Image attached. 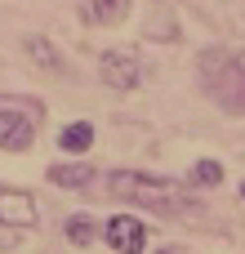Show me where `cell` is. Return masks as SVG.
Listing matches in <instances>:
<instances>
[{
	"mask_svg": "<svg viewBox=\"0 0 245 254\" xmlns=\"http://www.w3.org/2000/svg\"><path fill=\"white\" fill-rule=\"evenodd\" d=\"M107 192L121 196L125 205H138V210H152V214H179L187 210V192L183 183L174 179H156V174H143V170H112L107 174Z\"/></svg>",
	"mask_w": 245,
	"mask_h": 254,
	"instance_id": "obj_1",
	"label": "cell"
},
{
	"mask_svg": "<svg viewBox=\"0 0 245 254\" xmlns=\"http://www.w3.org/2000/svg\"><path fill=\"white\" fill-rule=\"evenodd\" d=\"M98 76H103V85H107L112 94H134V89L143 85V63H138L134 49H103Z\"/></svg>",
	"mask_w": 245,
	"mask_h": 254,
	"instance_id": "obj_2",
	"label": "cell"
},
{
	"mask_svg": "<svg viewBox=\"0 0 245 254\" xmlns=\"http://www.w3.org/2000/svg\"><path fill=\"white\" fill-rule=\"evenodd\" d=\"M36 143V107H0V152H31Z\"/></svg>",
	"mask_w": 245,
	"mask_h": 254,
	"instance_id": "obj_3",
	"label": "cell"
},
{
	"mask_svg": "<svg viewBox=\"0 0 245 254\" xmlns=\"http://www.w3.org/2000/svg\"><path fill=\"white\" fill-rule=\"evenodd\" d=\"M103 241L116 254H143L147 250V223L134 219V214H112L103 223Z\"/></svg>",
	"mask_w": 245,
	"mask_h": 254,
	"instance_id": "obj_4",
	"label": "cell"
},
{
	"mask_svg": "<svg viewBox=\"0 0 245 254\" xmlns=\"http://www.w3.org/2000/svg\"><path fill=\"white\" fill-rule=\"evenodd\" d=\"M40 223V210H36V196L22 192V188H4L0 192V228H36Z\"/></svg>",
	"mask_w": 245,
	"mask_h": 254,
	"instance_id": "obj_5",
	"label": "cell"
},
{
	"mask_svg": "<svg viewBox=\"0 0 245 254\" xmlns=\"http://www.w3.org/2000/svg\"><path fill=\"white\" fill-rule=\"evenodd\" d=\"M45 179L54 183V188H67V192H85L98 174H94V165L89 161H58V165H49L45 170Z\"/></svg>",
	"mask_w": 245,
	"mask_h": 254,
	"instance_id": "obj_6",
	"label": "cell"
},
{
	"mask_svg": "<svg viewBox=\"0 0 245 254\" xmlns=\"http://www.w3.org/2000/svg\"><path fill=\"white\" fill-rule=\"evenodd\" d=\"M94 138H98V129H94L89 121H67V125L58 129V152H62V156H89Z\"/></svg>",
	"mask_w": 245,
	"mask_h": 254,
	"instance_id": "obj_7",
	"label": "cell"
},
{
	"mask_svg": "<svg viewBox=\"0 0 245 254\" xmlns=\"http://www.w3.org/2000/svg\"><path fill=\"white\" fill-rule=\"evenodd\" d=\"M62 237H67V246H76V250H89V246H98L103 241V223L94 219V214H71L67 223H62Z\"/></svg>",
	"mask_w": 245,
	"mask_h": 254,
	"instance_id": "obj_8",
	"label": "cell"
},
{
	"mask_svg": "<svg viewBox=\"0 0 245 254\" xmlns=\"http://www.w3.org/2000/svg\"><path fill=\"white\" fill-rule=\"evenodd\" d=\"M22 49L31 54V63H36L40 71H62V58H58V45H54L49 36H27V40H22Z\"/></svg>",
	"mask_w": 245,
	"mask_h": 254,
	"instance_id": "obj_9",
	"label": "cell"
},
{
	"mask_svg": "<svg viewBox=\"0 0 245 254\" xmlns=\"http://www.w3.org/2000/svg\"><path fill=\"white\" fill-rule=\"evenodd\" d=\"M187 183H192V188H219V183H223V165H219L214 156H201V161L187 170Z\"/></svg>",
	"mask_w": 245,
	"mask_h": 254,
	"instance_id": "obj_10",
	"label": "cell"
},
{
	"mask_svg": "<svg viewBox=\"0 0 245 254\" xmlns=\"http://www.w3.org/2000/svg\"><path fill=\"white\" fill-rule=\"evenodd\" d=\"M129 4L134 0H89V13H94V22H125L129 18Z\"/></svg>",
	"mask_w": 245,
	"mask_h": 254,
	"instance_id": "obj_11",
	"label": "cell"
},
{
	"mask_svg": "<svg viewBox=\"0 0 245 254\" xmlns=\"http://www.w3.org/2000/svg\"><path fill=\"white\" fill-rule=\"evenodd\" d=\"M223 67H228V76H232V80H241V85H245V49H241V54H228V63H223Z\"/></svg>",
	"mask_w": 245,
	"mask_h": 254,
	"instance_id": "obj_12",
	"label": "cell"
},
{
	"mask_svg": "<svg viewBox=\"0 0 245 254\" xmlns=\"http://www.w3.org/2000/svg\"><path fill=\"white\" fill-rule=\"evenodd\" d=\"M156 254H192V250H183V246H161Z\"/></svg>",
	"mask_w": 245,
	"mask_h": 254,
	"instance_id": "obj_13",
	"label": "cell"
},
{
	"mask_svg": "<svg viewBox=\"0 0 245 254\" xmlns=\"http://www.w3.org/2000/svg\"><path fill=\"white\" fill-rule=\"evenodd\" d=\"M241 196H245V183H241Z\"/></svg>",
	"mask_w": 245,
	"mask_h": 254,
	"instance_id": "obj_14",
	"label": "cell"
}]
</instances>
